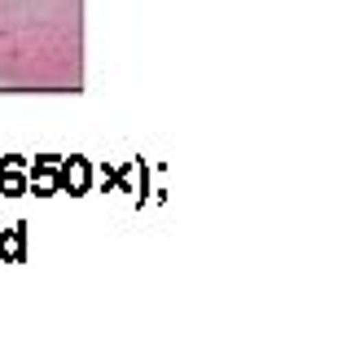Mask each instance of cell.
<instances>
[{"label":"cell","instance_id":"obj_1","mask_svg":"<svg viewBox=\"0 0 351 338\" xmlns=\"http://www.w3.org/2000/svg\"><path fill=\"white\" fill-rule=\"evenodd\" d=\"M0 88L84 93V0H0Z\"/></svg>","mask_w":351,"mask_h":338}]
</instances>
